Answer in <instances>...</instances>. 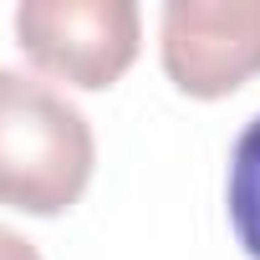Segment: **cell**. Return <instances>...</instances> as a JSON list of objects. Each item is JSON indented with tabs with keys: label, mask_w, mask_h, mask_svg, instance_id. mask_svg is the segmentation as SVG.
I'll list each match as a JSON object with an SVG mask.
<instances>
[{
	"label": "cell",
	"mask_w": 260,
	"mask_h": 260,
	"mask_svg": "<svg viewBox=\"0 0 260 260\" xmlns=\"http://www.w3.org/2000/svg\"><path fill=\"white\" fill-rule=\"evenodd\" d=\"M97 169V138L56 87L0 67V204L21 214H67Z\"/></svg>",
	"instance_id": "obj_1"
},
{
	"label": "cell",
	"mask_w": 260,
	"mask_h": 260,
	"mask_svg": "<svg viewBox=\"0 0 260 260\" xmlns=\"http://www.w3.org/2000/svg\"><path fill=\"white\" fill-rule=\"evenodd\" d=\"M16 46L41 77L102 92L138 61L143 11L133 0H26L16 6Z\"/></svg>",
	"instance_id": "obj_2"
},
{
	"label": "cell",
	"mask_w": 260,
	"mask_h": 260,
	"mask_svg": "<svg viewBox=\"0 0 260 260\" xmlns=\"http://www.w3.org/2000/svg\"><path fill=\"white\" fill-rule=\"evenodd\" d=\"M158 56L184 97L214 102L260 77V0H169Z\"/></svg>",
	"instance_id": "obj_3"
},
{
	"label": "cell",
	"mask_w": 260,
	"mask_h": 260,
	"mask_svg": "<svg viewBox=\"0 0 260 260\" xmlns=\"http://www.w3.org/2000/svg\"><path fill=\"white\" fill-rule=\"evenodd\" d=\"M230 224H235V240L245 245L250 260H260V112L245 122V133L235 138V153H230Z\"/></svg>",
	"instance_id": "obj_4"
},
{
	"label": "cell",
	"mask_w": 260,
	"mask_h": 260,
	"mask_svg": "<svg viewBox=\"0 0 260 260\" xmlns=\"http://www.w3.org/2000/svg\"><path fill=\"white\" fill-rule=\"evenodd\" d=\"M0 260H41V250L26 235H16L11 224H0Z\"/></svg>",
	"instance_id": "obj_5"
}]
</instances>
